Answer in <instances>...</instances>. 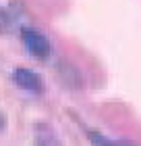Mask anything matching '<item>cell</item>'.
Returning <instances> with one entry per match:
<instances>
[{
	"label": "cell",
	"instance_id": "cell-1",
	"mask_svg": "<svg viewBox=\"0 0 141 146\" xmlns=\"http://www.w3.org/2000/svg\"><path fill=\"white\" fill-rule=\"evenodd\" d=\"M21 42L25 46V50L29 52L33 58L37 61H46L52 52V44L42 31L33 29V27H23L21 29Z\"/></svg>",
	"mask_w": 141,
	"mask_h": 146
},
{
	"label": "cell",
	"instance_id": "cell-2",
	"mask_svg": "<svg viewBox=\"0 0 141 146\" xmlns=\"http://www.w3.org/2000/svg\"><path fill=\"white\" fill-rule=\"evenodd\" d=\"M10 77H12V84H15L19 90L29 92L33 96L44 94V90H46V84H44L42 75H39L37 71L29 69V67H15Z\"/></svg>",
	"mask_w": 141,
	"mask_h": 146
},
{
	"label": "cell",
	"instance_id": "cell-3",
	"mask_svg": "<svg viewBox=\"0 0 141 146\" xmlns=\"http://www.w3.org/2000/svg\"><path fill=\"white\" fill-rule=\"evenodd\" d=\"M31 140H33V146H64L62 138L58 136V131L54 129V125L50 121H35L33 123Z\"/></svg>",
	"mask_w": 141,
	"mask_h": 146
},
{
	"label": "cell",
	"instance_id": "cell-4",
	"mask_svg": "<svg viewBox=\"0 0 141 146\" xmlns=\"http://www.w3.org/2000/svg\"><path fill=\"white\" fill-rule=\"evenodd\" d=\"M87 140H89L91 146H141L137 142H131V140H118V138H110L102 134V131L98 129H89V127H83Z\"/></svg>",
	"mask_w": 141,
	"mask_h": 146
},
{
	"label": "cell",
	"instance_id": "cell-5",
	"mask_svg": "<svg viewBox=\"0 0 141 146\" xmlns=\"http://www.w3.org/2000/svg\"><path fill=\"white\" fill-rule=\"evenodd\" d=\"M10 25H12V19H10V13L0 4V34H9L10 31Z\"/></svg>",
	"mask_w": 141,
	"mask_h": 146
},
{
	"label": "cell",
	"instance_id": "cell-6",
	"mask_svg": "<svg viewBox=\"0 0 141 146\" xmlns=\"http://www.w3.org/2000/svg\"><path fill=\"white\" fill-rule=\"evenodd\" d=\"M4 129H6V115L2 113V109H0V136L4 134Z\"/></svg>",
	"mask_w": 141,
	"mask_h": 146
}]
</instances>
